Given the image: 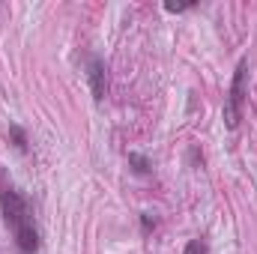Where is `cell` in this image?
<instances>
[{"instance_id": "cell-2", "label": "cell", "mask_w": 257, "mask_h": 254, "mask_svg": "<svg viewBox=\"0 0 257 254\" xmlns=\"http://www.w3.org/2000/svg\"><path fill=\"white\" fill-rule=\"evenodd\" d=\"M245 78H248V60H239L236 72H233V81H230V90H227V99H224V126L230 132L239 129L242 120V105H245Z\"/></svg>"}, {"instance_id": "cell-3", "label": "cell", "mask_w": 257, "mask_h": 254, "mask_svg": "<svg viewBox=\"0 0 257 254\" xmlns=\"http://www.w3.org/2000/svg\"><path fill=\"white\" fill-rule=\"evenodd\" d=\"M87 81H90L93 99L102 102L105 99V87H108V81H105V60L102 57H90L87 60Z\"/></svg>"}, {"instance_id": "cell-4", "label": "cell", "mask_w": 257, "mask_h": 254, "mask_svg": "<svg viewBox=\"0 0 257 254\" xmlns=\"http://www.w3.org/2000/svg\"><path fill=\"white\" fill-rule=\"evenodd\" d=\"M126 159H128V168H132L138 177H147V174L153 171V162H150L147 156H141V153H128Z\"/></svg>"}, {"instance_id": "cell-5", "label": "cell", "mask_w": 257, "mask_h": 254, "mask_svg": "<svg viewBox=\"0 0 257 254\" xmlns=\"http://www.w3.org/2000/svg\"><path fill=\"white\" fill-rule=\"evenodd\" d=\"M9 138H12V144H15V150H18V153H27V132L18 126V123H12V126H9Z\"/></svg>"}, {"instance_id": "cell-8", "label": "cell", "mask_w": 257, "mask_h": 254, "mask_svg": "<svg viewBox=\"0 0 257 254\" xmlns=\"http://www.w3.org/2000/svg\"><path fill=\"white\" fill-rule=\"evenodd\" d=\"M141 227H144V230H147V233H150V230H153V227H156V218H153V215H150V212H141Z\"/></svg>"}, {"instance_id": "cell-7", "label": "cell", "mask_w": 257, "mask_h": 254, "mask_svg": "<svg viewBox=\"0 0 257 254\" xmlns=\"http://www.w3.org/2000/svg\"><path fill=\"white\" fill-rule=\"evenodd\" d=\"M194 3H174V0H168V3H165V9H168V12H174V15H180V12H186V9H192Z\"/></svg>"}, {"instance_id": "cell-1", "label": "cell", "mask_w": 257, "mask_h": 254, "mask_svg": "<svg viewBox=\"0 0 257 254\" xmlns=\"http://www.w3.org/2000/svg\"><path fill=\"white\" fill-rule=\"evenodd\" d=\"M0 212L6 227L15 236V251L18 254H36L39 251V227L33 224V212L27 197L18 189H3L0 194Z\"/></svg>"}, {"instance_id": "cell-6", "label": "cell", "mask_w": 257, "mask_h": 254, "mask_svg": "<svg viewBox=\"0 0 257 254\" xmlns=\"http://www.w3.org/2000/svg\"><path fill=\"white\" fill-rule=\"evenodd\" d=\"M183 254H206V242H203V239H192V242L183 248Z\"/></svg>"}]
</instances>
